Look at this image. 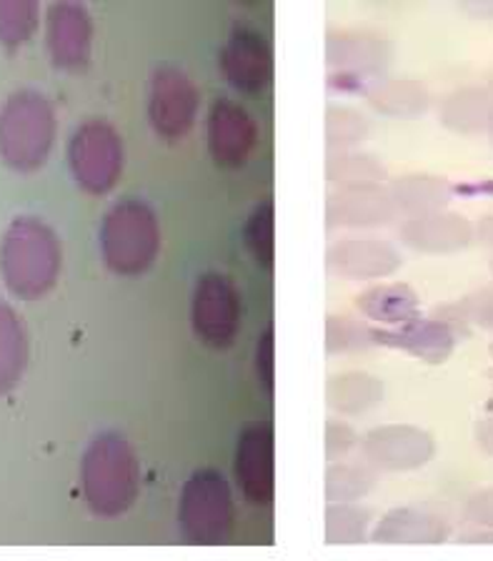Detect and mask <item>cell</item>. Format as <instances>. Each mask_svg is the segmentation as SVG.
<instances>
[{
	"mask_svg": "<svg viewBox=\"0 0 493 561\" xmlns=\"http://www.w3.org/2000/svg\"><path fill=\"white\" fill-rule=\"evenodd\" d=\"M426 95L421 93L416 83L399 81V83H381L374 91V103L383 113H413L424 108Z\"/></svg>",
	"mask_w": 493,
	"mask_h": 561,
	"instance_id": "25",
	"label": "cell"
},
{
	"mask_svg": "<svg viewBox=\"0 0 493 561\" xmlns=\"http://www.w3.org/2000/svg\"><path fill=\"white\" fill-rule=\"evenodd\" d=\"M331 179L336 183H343L346 188H356L358 183H371L381 169L374 158L366 156H346V158H336L331 163Z\"/></svg>",
	"mask_w": 493,
	"mask_h": 561,
	"instance_id": "29",
	"label": "cell"
},
{
	"mask_svg": "<svg viewBox=\"0 0 493 561\" xmlns=\"http://www.w3.org/2000/svg\"><path fill=\"white\" fill-rule=\"evenodd\" d=\"M103 256L118 274H140L151 268L158 251V224L153 210L140 201H123L105 216Z\"/></svg>",
	"mask_w": 493,
	"mask_h": 561,
	"instance_id": "4",
	"label": "cell"
},
{
	"mask_svg": "<svg viewBox=\"0 0 493 561\" xmlns=\"http://www.w3.org/2000/svg\"><path fill=\"white\" fill-rule=\"evenodd\" d=\"M83 489L93 512L116 516L134 504L138 469L130 446L116 434H103L83 459Z\"/></svg>",
	"mask_w": 493,
	"mask_h": 561,
	"instance_id": "3",
	"label": "cell"
},
{
	"mask_svg": "<svg viewBox=\"0 0 493 561\" xmlns=\"http://www.w3.org/2000/svg\"><path fill=\"white\" fill-rule=\"evenodd\" d=\"M0 268L15 296L38 298L50 291L60 268L56 233L35 218H18L3 239Z\"/></svg>",
	"mask_w": 493,
	"mask_h": 561,
	"instance_id": "1",
	"label": "cell"
},
{
	"mask_svg": "<svg viewBox=\"0 0 493 561\" xmlns=\"http://www.w3.org/2000/svg\"><path fill=\"white\" fill-rule=\"evenodd\" d=\"M56 136V116L41 93L21 91L0 111V156L18 171L43 165Z\"/></svg>",
	"mask_w": 493,
	"mask_h": 561,
	"instance_id": "2",
	"label": "cell"
},
{
	"mask_svg": "<svg viewBox=\"0 0 493 561\" xmlns=\"http://www.w3.org/2000/svg\"><path fill=\"white\" fill-rule=\"evenodd\" d=\"M236 469L245 499L268 504L273 499V432L268 426H255L243 434Z\"/></svg>",
	"mask_w": 493,
	"mask_h": 561,
	"instance_id": "12",
	"label": "cell"
},
{
	"mask_svg": "<svg viewBox=\"0 0 493 561\" xmlns=\"http://www.w3.org/2000/svg\"><path fill=\"white\" fill-rule=\"evenodd\" d=\"M477 436H479L481 449L493 456V416H489V419H483V421H481Z\"/></svg>",
	"mask_w": 493,
	"mask_h": 561,
	"instance_id": "33",
	"label": "cell"
},
{
	"mask_svg": "<svg viewBox=\"0 0 493 561\" xmlns=\"http://www.w3.org/2000/svg\"><path fill=\"white\" fill-rule=\"evenodd\" d=\"M403 239L419 251H459L471 241V226L459 214L428 210V214H419L403 226Z\"/></svg>",
	"mask_w": 493,
	"mask_h": 561,
	"instance_id": "14",
	"label": "cell"
},
{
	"mask_svg": "<svg viewBox=\"0 0 493 561\" xmlns=\"http://www.w3.org/2000/svg\"><path fill=\"white\" fill-rule=\"evenodd\" d=\"M444 123L461 134H481L493 128V93L466 88L444 103Z\"/></svg>",
	"mask_w": 493,
	"mask_h": 561,
	"instance_id": "18",
	"label": "cell"
},
{
	"mask_svg": "<svg viewBox=\"0 0 493 561\" xmlns=\"http://www.w3.org/2000/svg\"><path fill=\"white\" fill-rule=\"evenodd\" d=\"M360 309H364L371 319L381 323H409L416 319L419 313V301L409 288L403 286H381L374 288L360 296L358 301Z\"/></svg>",
	"mask_w": 493,
	"mask_h": 561,
	"instance_id": "22",
	"label": "cell"
},
{
	"mask_svg": "<svg viewBox=\"0 0 493 561\" xmlns=\"http://www.w3.org/2000/svg\"><path fill=\"white\" fill-rule=\"evenodd\" d=\"M479 236H481L483 243L491 245V249H493V216L483 218L481 226H479Z\"/></svg>",
	"mask_w": 493,
	"mask_h": 561,
	"instance_id": "34",
	"label": "cell"
},
{
	"mask_svg": "<svg viewBox=\"0 0 493 561\" xmlns=\"http://www.w3.org/2000/svg\"><path fill=\"white\" fill-rule=\"evenodd\" d=\"M35 23H38V5L35 3H21V0L0 3V43L5 46H21L28 41Z\"/></svg>",
	"mask_w": 493,
	"mask_h": 561,
	"instance_id": "24",
	"label": "cell"
},
{
	"mask_svg": "<svg viewBox=\"0 0 493 561\" xmlns=\"http://www.w3.org/2000/svg\"><path fill=\"white\" fill-rule=\"evenodd\" d=\"M364 454L381 469H416L424 467L434 454V438L413 426H386L364 438Z\"/></svg>",
	"mask_w": 493,
	"mask_h": 561,
	"instance_id": "9",
	"label": "cell"
},
{
	"mask_svg": "<svg viewBox=\"0 0 493 561\" xmlns=\"http://www.w3.org/2000/svg\"><path fill=\"white\" fill-rule=\"evenodd\" d=\"M374 486V477L358 467H336L329 471L325 491L333 502H354Z\"/></svg>",
	"mask_w": 493,
	"mask_h": 561,
	"instance_id": "26",
	"label": "cell"
},
{
	"mask_svg": "<svg viewBox=\"0 0 493 561\" xmlns=\"http://www.w3.org/2000/svg\"><path fill=\"white\" fill-rule=\"evenodd\" d=\"M259 358H261V379H263V383H266V389H271V386H273V364H271V358H273V333L271 331L263 333Z\"/></svg>",
	"mask_w": 493,
	"mask_h": 561,
	"instance_id": "32",
	"label": "cell"
},
{
	"mask_svg": "<svg viewBox=\"0 0 493 561\" xmlns=\"http://www.w3.org/2000/svg\"><path fill=\"white\" fill-rule=\"evenodd\" d=\"M393 198L399 206H411L419 214L438 210L448 201V186L442 179L419 175V179H403L393 191Z\"/></svg>",
	"mask_w": 493,
	"mask_h": 561,
	"instance_id": "23",
	"label": "cell"
},
{
	"mask_svg": "<svg viewBox=\"0 0 493 561\" xmlns=\"http://www.w3.org/2000/svg\"><path fill=\"white\" fill-rule=\"evenodd\" d=\"M395 201L386 193L368 188V186H356V188H343L341 193L331 198L329 216L331 224L336 226H371V224H383L386 218H391Z\"/></svg>",
	"mask_w": 493,
	"mask_h": 561,
	"instance_id": "17",
	"label": "cell"
},
{
	"mask_svg": "<svg viewBox=\"0 0 493 561\" xmlns=\"http://www.w3.org/2000/svg\"><path fill=\"white\" fill-rule=\"evenodd\" d=\"M198 95L181 70H158L151 88V121L163 138H181L196 118Z\"/></svg>",
	"mask_w": 493,
	"mask_h": 561,
	"instance_id": "8",
	"label": "cell"
},
{
	"mask_svg": "<svg viewBox=\"0 0 493 561\" xmlns=\"http://www.w3.org/2000/svg\"><path fill=\"white\" fill-rule=\"evenodd\" d=\"M231 489L218 471H198L181 499L183 537L193 543H221L231 534Z\"/></svg>",
	"mask_w": 493,
	"mask_h": 561,
	"instance_id": "5",
	"label": "cell"
},
{
	"mask_svg": "<svg viewBox=\"0 0 493 561\" xmlns=\"http://www.w3.org/2000/svg\"><path fill=\"white\" fill-rule=\"evenodd\" d=\"M70 169L85 191L105 193L121 173V140L116 130L101 121L85 123L70 140Z\"/></svg>",
	"mask_w": 493,
	"mask_h": 561,
	"instance_id": "6",
	"label": "cell"
},
{
	"mask_svg": "<svg viewBox=\"0 0 493 561\" xmlns=\"http://www.w3.org/2000/svg\"><path fill=\"white\" fill-rule=\"evenodd\" d=\"M466 516H469L473 524L493 529V489L473 494L469 502H466Z\"/></svg>",
	"mask_w": 493,
	"mask_h": 561,
	"instance_id": "31",
	"label": "cell"
},
{
	"mask_svg": "<svg viewBox=\"0 0 493 561\" xmlns=\"http://www.w3.org/2000/svg\"><path fill=\"white\" fill-rule=\"evenodd\" d=\"M208 140L218 163L239 165L255 146V123L241 105L218 101L210 111Z\"/></svg>",
	"mask_w": 493,
	"mask_h": 561,
	"instance_id": "11",
	"label": "cell"
},
{
	"mask_svg": "<svg viewBox=\"0 0 493 561\" xmlns=\"http://www.w3.org/2000/svg\"><path fill=\"white\" fill-rule=\"evenodd\" d=\"M366 522H368V514L360 512V508H356V506L331 508L325 534H329V539L333 543L360 541L366 534Z\"/></svg>",
	"mask_w": 493,
	"mask_h": 561,
	"instance_id": "27",
	"label": "cell"
},
{
	"mask_svg": "<svg viewBox=\"0 0 493 561\" xmlns=\"http://www.w3.org/2000/svg\"><path fill=\"white\" fill-rule=\"evenodd\" d=\"M48 48L60 68H78L91 56V15L81 5L58 3L48 11Z\"/></svg>",
	"mask_w": 493,
	"mask_h": 561,
	"instance_id": "10",
	"label": "cell"
},
{
	"mask_svg": "<svg viewBox=\"0 0 493 561\" xmlns=\"http://www.w3.org/2000/svg\"><path fill=\"white\" fill-rule=\"evenodd\" d=\"M491 354H493V346H491Z\"/></svg>",
	"mask_w": 493,
	"mask_h": 561,
	"instance_id": "36",
	"label": "cell"
},
{
	"mask_svg": "<svg viewBox=\"0 0 493 561\" xmlns=\"http://www.w3.org/2000/svg\"><path fill=\"white\" fill-rule=\"evenodd\" d=\"M28 362V341L21 319L8 306H0V393L11 391Z\"/></svg>",
	"mask_w": 493,
	"mask_h": 561,
	"instance_id": "20",
	"label": "cell"
},
{
	"mask_svg": "<svg viewBox=\"0 0 493 561\" xmlns=\"http://www.w3.org/2000/svg\"><path fill=\"white\" fill-rule=\"evenodd\" d=\"M193 327L208 346H231L239 331V296L231 280L208 274L198 280L193 298Z\"/></svg>",
	"mask_w": 493,
	"mask_h": 561,
	"instance_id": "7",
	"label": "cell"
},
{
	"mask_svg": "<svg viewBox=\"0 0 493 561\" xmlns=\"http://www.w3.org/2000/svg\"><path fill=\"white\" fill-rule=\"evenodd\" d=\"M459 309L466 321H473L481 329L493 331V288H481V291L466 296Z\"/></svg>",
	"mask_w": 493,
	"mask_h": 561,
	"instance_id": "30",
	"label": "cell"
},
{
	"mask_svg": "<svg viewBox=\"0 0 493 561\" xmlns=\"http://www.w3.org/2000/svg\"><path fill=\"white\" fill-rule=\"evenodd\" d=\"M491 93H493V83H491Z\"/></svg>",
	"mask_w": 493,
	"mask_h": 561,
	"instance_id": "35",
	"label": "cell"
},
{
	"mask_svg": "<svg viewBox=\"0 0 493 561\" xmlns=\"http://www.w3.org/2000/svg\"><path fill=\"white\" fill-rule=\"evenodd\" d=\"M223 76L241 91H255L271 78V50L255 33H239L223 50Z\"/></svg>",
	"mask_w": 493,
	"mask_h": 561,
	"instance_id": "15",
	"label": "cell"
},
{
	"mask_svg": "<svg viewBox=\"0 0 493 561\" xmlns=\"http://www.w3.org/2000/svg\"><path fill=\"white\" fill-rule=\"evenodd\" d=\"M446 534L448 529L436 516L421 512H393L378 526L374 539L393 543H438L446 539Z\"/></svg>",
	"mask_w": 493,
	"mask_h": 561,
	"instance_id": "19",
	"label": "cell"
},
{
	"mask_svg": "<svg viewBox=\"0 0 493 561\" xmlns=\"http://www.w3.org/2000/svg\"><path fill=\"white\" fill-rule=\"evenodd\" d=\"M245 239L263 266L273 263V206L263 204L255 210L249 228H245Z\"/></svg>",
	"mask_w": 493,
	"mask_h": 561,
	"instance_id": "28",
	"label": "cell"
},
{
	"mask_svg": "<svg viewBox=\"0 0 493 561\" xmlns=\"http://www.w3.org/2000/svg\"><path fill=\"white\" fill-rule=\"evenodd\" d=\"M329 266L341 276L378 278L399 268V253L381 239H346L329 251Z\"/></svg>",
	"mask_w": 493,
	"mask_h": 561,
	"instance_id": "13",
	"label": "cell"
},
{
	"mask_svg": "<svg viewBox=\"0 0 493 561\" xmlns=\"http://www.w3.org/2000/svg\"><path fill=\"white\" fill-rule=\"evenodd\" d=\"M381 399V383L368 374L333 376L329 386V403L343 414H358L371 409Z\"/></svg>",
	"mask_w": 493,
	"mask_h": 561,
	"instance_id": "21",
	"label": "cell"
},
{
	"mask_svg": "<svg viewBox=\"0 0 493 561\" xmlns=\"http://www.w3.org/2000/svg\"><path fill=\"white\" fill-rule=\"evenodd\" d=\"M371 336L381 339L378 344H391V346H401L406 351H413L426 362H442L456 344V331L454 327H448L444 321H421L413 319L409 323H403L399 331L391 333H371Z\"/></svg>",
	"mask_w": 493,
	"mask_h": 561,
	"instance_id": "16",
	"label": "cell"
},
{
	"mask_svg": "<svg viewBox=\"0 0 493 561\" xmlns=\"http://www.w3.org/2000/svg\"><path fill=\"white\" fill-rule=\"evenodd\" d=\"M491 268H493V263H491Z\"/></svg>",
	"mask_w": 493,
	"mask_h": 561,
	"instance_id": "37",
	"label": "cell"
}]
</instances>
